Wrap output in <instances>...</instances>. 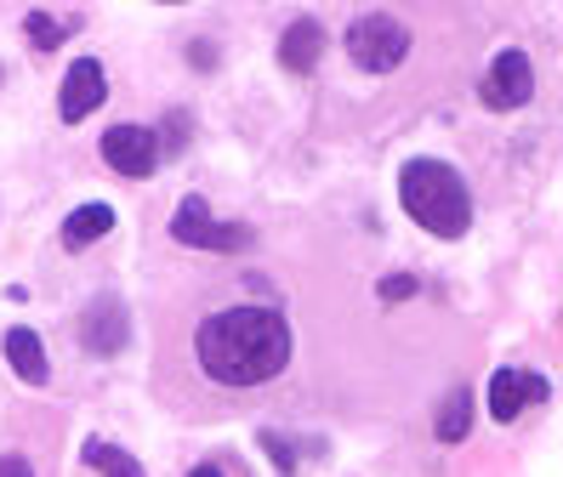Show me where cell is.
<instances>
[{
    "label": "cell",
    "mask_w": 563,
    "mask_h": 477,
    "mask_svg": "<svg viewBox=\"0 0 563 477\" xmlns=\"http://www.w3.org/2000/svg\"><path fill=\"white\" fill-rule=\"evenodd\" d=\"M194 358L217 387H262L290 364V324L274 307H228L194 330Z\"/></svg>",
    "instance_id": "1"
},
{
    "label": "cell",
    "mask_w": 563,
    "mask_h": 477,
    "mask_svg": "<svg viewBox=\"0 0 563 477\" xmlns=\"http://www.w3.org/2000/svg\"><path fill=\"white\" fill-rule=\"evenodd\" d=\"M399 204L433 239H461L473 228V193L461 182V170L444 159H410L399 170Z\"/></svg>",
    "instance_id": "2"
},
{
    "label": "cell",
    "mask_w": 563,
    "mask_h": 477,
    "mask_svg": "<svg viewBox=\"0 0 563 477\" xmlns=\"http://www.w3.org/2000/svg\"><path fill=\"white\" fill-rule=\"evenodd\" d=\"M342 46H347L353 68H364V75H393V68L405 63V52H410V29L393 12H358L347 23Z\"/></svg>",
    "instance_id": "3"
},
{
    "label": "cell",
    "mask_w": 563,
    "mask_h": 477,
    "mask_svg": "<svg viewBox=\"0 0 563 477\" xmlns=\"http://www.w3.org/2000/svg\"><path fill=\"white\" fill-rule=\"evenodd\" d=\"M172 239L183 251H211V256H228V251H251L256 245V228L245 222H217L206 193H188L177 211H172Z\"/></svg>",
    "instance_id": "4"
},
{
    "label": "cell",
    "mask_w": 563,
    "mask_h": 477,
    "mask_svg": "<svg viewBox=\"0 0 563 477\" xmlns=\"http://www.w3.org/2000/svg\"><path fill=\"white\" fill-rule=\"evenodd\" d=\"M529 97H536V63H529V52H518V46L495 52L484 80H478V102L495 114H507V109H523Z\"/></svg>",
    "instance_id": "5"
},
{
    "label": "cell",
    "mask_w": 563,
    "mask_h": 477,
    "mask_svg": "<svg viewBox=\"0 0 563 477\" xmlns=\"http://www.w3.org/2000/svg\"><path fill=\"white\" fill-rule=\"evenodd\" d=\"M97 154L109 159L114 177H131V182L154 177V170L165 165L159 136H154L148 125H109V131H103V143H97Z\"/></svg>",
    "instance_id": "6"
},
{
    "label": "cell",
    "mask_w": 563,
    "mask_h": 477,
    "mask_svg": "<svg viewBox=\"0 0 563 477\" xmlns=\"http://www.w3.org/2000/svg\"><path fill=\"white\" fill-rule=\"evenodd\" d=\"M103 102H109V75H103V63H97V57L69 63L63 91H57V120H63V125H80V120H91L97 109H103Z\"/></svg>",
    "instance_id": "7"
},
{
    "label": "cell",
    "mask_w": 563,
    "mask_h": 477,
    "mask_svg": "<svg viewBox=\"0 0 563 477\" xmlns=\"http://www.w3.org/2000/svg\"><path fill=\"white\" fill-rule=\"evenodd\" d=\"M125 341H131V313H125V296H97L86 307V319H80V347L91 358H114L125 353Z\"/></svg>",
    "instance_id": "8"
},
{
    "label": "cell",
    "mask_w": 563,
    "mask_h": 477,
    "mask_svg": "<svg viewBox=\"0 0 563 477\" xmlns=\"http://www.w3.org/2000/svg\"><path fill=\"white\" fill-rule=\"evenodd\" d=\"M0 347H7V364L23 375L29 387H46V375H52V358H46V341L29 330V324H12L7 335H0Z\"/></svg>",
    "instance_id": "9"
},
{
    "label": "cell",
    "mask_w": 563,
    "mask_h": 477,
    "mask_svg": "<svg viewBox=\"0 0 563 477\" xmlns=\"http://www.w3.org/2000/svg\"><path fill=\"white\" fill-rule=\"evenodd\" d=\"M319 57H324V29L313 18H290V29L279 34V63L290 75H313Z\"/></svg>",
    "instance_id": "10"
},
{
    "label": "cell",
    "mask_w": 563,
    "mask_h": 477,
    "mask_svg": "<svg viewBox=\"0 0 563 477\" xmlns=\"http://www.w3.org/2000/svg\"><path fill=\"white\" fill-rule=\"evenodd\" d=\"M103 233H114V204H103V199H91V204H75L69 217H63V245L69 251H86V245H97Z\"/></svg>",
    "instance_id": "11"
},
{
    "label": "cell",
    "mask_w": 563,
    "mask_h": 477,
    "mask_svg": "<svg viewBox=\"0 0 563 477\" xmlns=\"http://www.w3.org/2000/svg\"><path fill=\"white\" fill-rule=\"evenodd\" d=\"M80 461H86L97 477H148L137 455H125L120 443H103V437H91L86 450H80Z\"/></svg>",
    "instance_id": "12"
},
{
    "label": "cell",
    "mask_w": 563,
    "mask_h": 477,
    "mask_svg": "<svg viewBox=\"0 0 563 477\" xmlns=\"http://www.w3.org/2000/svg\"><path fill=\"white\" fill-rule=\"evenodd\" d=\"M467 432H473V392H467V387H455V392H444V403H439L433 437H439V443H461Z\"/></svg>",
    "instance_id": "13"
},
{
    "label": "cell",
    "mask_w": 563,
    "mask_h": 477,
    "mask_svg": "<svg viewBox=\"0 0 563 477\" xmlns=\"http://www.w3.org/2000/svg\"><path fill=\"white\" fill-rule=\"evenodd\" d=\"M75 29H80V12L57 18V12H41V7H35V12L23 18V34H29V46H35V52H52V46H63Z\"/></svg>",
    "instance_id": "14"
},
{
    "label": "cell",
    "mask_w": 563,
    "mask_h": 477,
    "mask_svg": "<svg viewBox=\"0 0 563 477\" xmlns=\"http://www.w3.org/2000/svg\"><path fill=\"white\" fill-rule=\"evenodd\" d=\"M518 409H523V369H495L489 375V415L518 421Z\"/></svg>",
    "instance_id": "15"
},
{
    "label": "cell",
    "mask_w": 563,
    "mask_h": 477,
    "mask_svg": "<svg viewBox=\"0 0 563 477\" xmlns=\"http://www.w3.org/2000/svg\"><path fill=\"white\" fill-rule=\"evenodd\" d=\"M262 455L274 461V472H279V477H296V450H290V437H285V432H274V426L262 432Z\"/></svg>",
    "instance_id": "16"
},
{
    "label": "cell",
    "mask_w": 563,
    "mask_h": 477,
    "mask_svg": "<svg viewBox=\"0 0 563 477\" xmlns=\"http://www.w3.org/2000/svg\"><path fill=\"white\" fill-rule=\"evenodd\" d=\"M416 290H421V285H416V273H387V279L376 285V296H382V301H410Z\"/></svg>",
    "instance_id": "17"
},
{
    "label": "cell",
    "mask_w": 563,
    "mask_h": 477,
    "mask_svg": "<svg viewBox=\"0 0 563 477\" xmlns=\"http://www.w3.org/2000/svg\"><path fill=\"white\" fill-rule=\"evenodd\" d=\"M188 143V109H172V120H165V143H159V154H177Z\"/></svg>",
    "instance_id": "18"
},
{
    "label": "cell",
    "mask_w": 563,
    "mask_h": 477,
    "mask_svg": "<svg viewBox=\"0 0 563 477\" xmlns=\"http://www.w3.org/2000/svg\"><path fill=\"white\" fill-rule=\"evenodd\" d=\"M523 403H552V375L523 369Z\"/></svg>",
    "instance_id": "19"
},
{
    "label": "cell",
    "mask_w": 563,
    "mask_h": 477,
    "mask_svg": "<svg viewBox=\"0 0 563 477\" xmlns=\"http://www.w3.org/2000/svg\"><path fill=\"white\" fill-rule=\"evenodd\" d=\"M0 477H35V466H29L23 455H0Z\"/></svg>",
    "instance_id": "20"
},
{
    "label": "cell",
    "mask_w": 563,
    "mask_h": 477,
    "mask_svg": "<svg viewBox=\"0 0 563 477\" xmlns=\"http://www.w3.org/2000/svg\"><path fill=\"white\" fill-rule=\"evenodd\" d=\"M188 57L200 63V68H211V63H217V46H211V41H194V46H188Z\"/></svg>",
    "instance_id": "21"
},
{
    "label": "cell",
    "mask_w": 563,
    "mask_h": 477,
    "mask_svg": "<svg viewBox=\"0 0 563 477\" xmlns=\"http://www.w3.org/2000/svg\"><path fill=\"white\" fill-rule=\"evenodd\" d=\"M188 477H228V472H222V466H211V461H206V466H194V472H188Z\"/></svg>",
    "instance_id": "22"
}]
</instances>
